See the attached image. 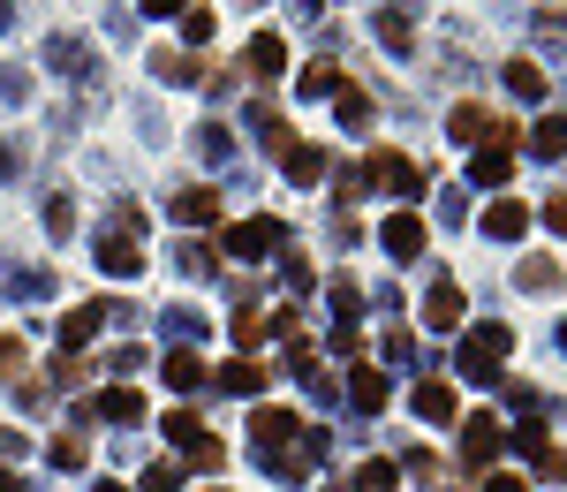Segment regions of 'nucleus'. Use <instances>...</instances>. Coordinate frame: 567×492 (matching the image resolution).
Masks as SVG:
<instances>
[{
    "instance_id": "nucleus-34",
    "label": "nucleus",
    "mask_w": 567,
    "mask_h": 492,
    "mask_svg": "<svg viewBox=\"0 0 567 492\" xmlns=\"http://www.w3.org/2000/svg\"><path fill=\"white\" fill-rule=\"evenodd\" d=\"M46 227H53V235H69V227H76V205H69V197H53V205H46Z\"/></svg>"
},
{
    "instance_id": "nucleus-27",
    "label": "nucleus",
    "mask_w": 567,
    "mask_h": 492,
    "mask_svg": "<svg viewBox=\"0 0 567 492\" xmlns=\"http://www.w3.org/2000/svg\"><path fill=\"white\" fill-rule=\"evenodd\" d=\"M212 30H220L212 8H182V38H189V46H212Z\"/></svg>"
},
{
    "instance_id": "nucleus-1",
    "label": "nucleus",
    "mask_w": 567,
    "mask_h": 492,
    "mask_svg": "<svg viewBox=\"0 0 567 492\" xmlns=\"http://www.w3.org/2000/svg\"><path fill=\"white\" fill-rule=\"evenodd\" d=\"M515 348V327H500V319H484V327L461 333V379H477V386H492V371H500V356Z\"/></svg>"
},
{
    "instance_id": "nucleus-39",
    "label": "nucleus",
    "mask_w": 567,
    "mask_h": 492,
    "mask_svg": "<svg viewBox=\"0 0 567 492\" xmlns=\"http://www.w3.org/2000/svg\"><path fill=\"white\" fill-rule=\"evenodd\" d=\"M545 227H553V235H567V189L553 197V205H545Z\"/></svg>"
},
{
    "instance_id": "nucleus-26",
    "label": "nucleus",
    "mask_w": 567,
    "mask_h": 492,
    "mask_svg": "<svg viewBox=\"0 0 567 492\" xmlns=\"http://www.w3.org/2000/svg\"><path fill=\"white\" fill-rule=\"evenodd\" d=\"M522 288H530V296H553V288H560V266H553V258H522Z\"/></svg>"
},
{
    "instance_id": "nucleus-9",
    "label": "nucleus",
    "mask_w": 567,
    "mask_h": 492,
    "mask_svg": "<svg viewBox=\"0 0 567 492\" xmlns=\"http://www.w3.org/2000/svg\"><path fill=\"white\" fill-rule=\"evenodd\" d=\"M243 69H250L258 84H266V76H281V69H287V46H281V30H258V38L243 46Z\"/></svg>"
},
{
    "instance_id": "nucleus-40",
    "label": "nucleus",
    "mask_w": 567,
    "mask_h": 492,
    "mask_svg": "<svg viewBox=\"0 0 567 492\" xmlns=\"http://www.w3.org/2000/svg\"><path fill=\"white\" fill-rule=\"evenodd\" d=\"M484 492H530V478H507L500 470V478H484Z\"/></svg>"
},
{
    "instance_id": "nucleus-4",
    "label": "nucleus",
    "mask_w": 567,
    "mask_h": 492,
    "mask_svg": "<svg viewBox=\"0 0 567 492\" xmlns=\"http://www.w3.org/2000/svg\"><path fill=\"white\" fill-rule=\"evenodd\" d=\"M281 250V220H235L220 235V258H273Z\"/></svg>"
},
{
    "instance_id": "nucleus-5",
    "label": "nucleus",
    "mask_w": 567,
    "mask_h": 492,
    "mask_svg": "<svg viewBox=\"0 0 567 492\" xmlns=\"http://www.w3.org/2000/svg\"><path fill=\"white\" fill-rule=\"evenodd\" d=\"M492 455H500V417L477 409V417L461 425V470H492Z\"/></svg>"
},
{
    "instance_id": "nucleus-25",
    "label": "nucleus",
    "mask_w": 567,
    "mask_h": 492,
    "mask_svg": "<svg viewBox=\"0 0 567 492\" xmlns=\"http://www.w3.org/2000/svg\"><path fill=\"white\" fill-rule=\"evenodd\" d=\"M333 114H341L348 130H363V122H371V99H363L356 84H341V91H333Z\"/></svg>"
},
{
    "instance_id": "nucleus-35",
    "label": "nucleus",
    "mask_w": 567,
    "mask_h": 492,
    "mask_svg": "<svg viewBox=\"0 0 567 492\" xmlns=\"http://www.w3.org/2000/svg\"><path fill=\"white\" fill-rule=\"evenodd\" d=\"M356 304H363V288H356V281H333V311L356 319Z\"/></svg>"
},
{
    "instance_id": "nucleus-10",
    "label": "nucleus",
    "mask_w": 567,
    "mask_h": 492,
    "mask_svg": "<svg viewBox=\"0 0 567 492\" xmlns=\"http://www.w3.org/2000/svg\"><path fill=\"white\" fill-rule=\"evenodd\" d=\"M99 273H107V281H137V273H144V250L130 243V235H107V243H99Z\"/></svg>"
},
{
    "instance_id": "nucleus-2",
    "label": "nucleus",
    "mask_w": 567,
    "mask_h": 492,
    "mask_svg": "<svg viewBox=\"0 0 567 492\" xmlns=\"http://www.w3.org/2000/svg\"><path fill=\"white\" fill-rule=\"evenodd\" d=\"M295 432H303V425H295V409H287V402H258V409H250V440L266 447V470L287 455V440H295Z\"/></svg>"
},
{
    "instance_id": "nucleus-38",
    "label": "nucleus",
    "mask_w": 567,
    "mask_h": 492,
    "mask_svg": "<svg viewBox=\"0 0 567 492\" xmlns=\"http://www.w3.org/2000/svg\"><path fill=\"white\" fill-rule=\"evenodd\" d=\"M220 463H227V455H220L212 440H197V447H189V470H220Z\"/></svg>"
},
{
    "instance_id": "nucleus-37",
    "label": "nucleus",
    "mask_w": 567,
    "mask_h": 492,
    "mask_svg": "<svg viewBox=\"0 0 567 492\" xmlns=\"http://www.w3.org/2000/svg\"><path fill=\"white\" fill-rule=\"evenodd\" d=\"M84 379V356H53V386H76Z\"/></svg>"
},
{
    "instance_id": "nucleus-42",
    "label": "nucleus",
    "mask_w": 567,
    "mask_h": 492,
    "mask_svg": "<svg viewBox=\"0 0 567 492\" xmlns=\"http://www.w3.org/2000/svg\"><path fill=\"white\" fill-rule=\"evenodd\" d=\"M0 492H23V478H15V470H0Z\"/></svg>"
},
{
    "instance_id": "nucleus-30",
    "label": "nucleus",
    "mask_w": 567,
    "mask_h": 492,
    "mask_svg": "<svg viewBox=\"0 0 567 492\" xmlns=\"http://www.w3.org/2000/svg\"><path fill=\"white\" fill-rule=\"evenodd\" d=\"M530 463H538V478H553V485H567V447H553V440H545V447H538Z\"/></svg>"
},
{
    "instance_id": "nucleus-29",
    "label": "nucleus",
    "mask_w": 567,
    "mask_h": 492,
    "mask_svg": "<svg viewBox=\"0 0 567 492\" xmlns=\"http://www.w3.org/2000/svg\"><path fill=\"white\" fill-rule=\"evenodd\" d=\"M84 455H91L84 432H61V440H53V470H84Z\"/></svg>"
},
{
    "instance_id": "nucleus-22",
    "label": "nucleus",
    "mask_w": 567,
    "mask_h": 492,
    "mask_svg": "<svg viewBox=\"0 0 567 492\" xmlns=\"http://www.w3.org/2000/svg\"><path fill=\"white\" fill-rule=\"evenodd\" d=\"M507 91H515L522 107H538V99H545V76H538V61H507Z\"/></svg>"
},
{
    "instance_id": "nucleus-8",
    "label": "nucleus",
    "mask_w": 567,
    "mask_h": 492,
    "mask_svg": "<svg viewBox=\"0 0 567 492\" xmlns=\"http://www.w3.org/2000/svg\"><path fill=\"white\" fill-rule=\"evenodd\" d=\"M174 220H182V227H212V220H220V189H212V182H189V189L174 197Z\"/></svg>"
},
{
    "instance_id": "nucleus-23",
    "label": "nucleus",
    "mask_w": 567,
    "mask_h": 492,
    "mask_svg": "<svg viewBox=\"0 0 567 492\" xmlns=\"http://www.w3.org/2000/svg\"><path fill=\"white\" fill-rule=\"evenodd\" d=\"M348 492H402V470H394V463H363V470L348 478Z\"/></svg>"
},
{
    "instance_id": "nucleus-13",
    "label": "nucleus",
    "mask_w": 567,
    "mask_h": 492,
    "mask_svg": "<svg viewBox=\"0 0 567 492\" xmlns=\"http://www.w3.org/2000/svg\"><path fill=\"white\" fill-rule=\"evenodd\" d=\"M386 394H394V386H386V371H379V364H356V371H348V402H356L363 417H371V409H386Z\"/></svg>"
},
{
    "instance_id": "nucleus-28",
    "label": "nucleus",
    "mask_w": 567,
    "mask_h": 492,
    "mask_svg": "<svg viewBox=\"0 0 567 492\" xmlns=\"http://www.w3.org/2000/svg\"><path fill=\"white\" fill-rule=\"evenodd\" d=\"M167 440H174V447H182V455H189V447H197V440H205V425H197V417H189V409H174V417H167Z\"/></svg>"
},
{
    "instance_id": "nucleus-20",
    "label": "nucleus",
    "mask_w": 567,
    "mask_h": 492,
    "mask_svg": "<svg viewBox=\"0 0 567 492\" xmlns=\"http://www.w3.org/2000/svg\"><path fill=\"white\" fill-rule=\"evenodd\" d=\"M99 417H107V425H144V394L137 386H114V394L99 402Z\"/></svg>"
},
{
    "instance_id": "nucleus-11",
    "label": "nucleus",
    "mask_w": 567,
    "mask_h": 492,
    "mask_svg": "<svg viewBox=\"0 0 567 492\" xmlns=\"http://www.w3.org/2000/svg\"><path fill=\"white\" fill-rule=\"evenodd\" d=\"M507 174H515V145H477V152H469V182L500 189Z\"/></svg>"
},
{
    "instance_id": "nucleus-17",
    "label": "nucleus",
    "mask_w": 567,
    "mask_h": 492,
    "mask_svg": "<svg viewBox=\"0 0 567 492\" xmlns=\"http://www.w3.org/2000/svg\"><path fill=\"white\" fill-rule=\"evenodd\" d=\"M212 386H220V394H258V386H266V364L235 356V364H220V371H212Z\"/></svg>"
},
{
    "instance_id": "nucleus-41",
    "label": "nucleus",
    "mask_w": 567,
    "mask_h": 492,
    "mask_svg": "<svg viewBox=\"0 0 567 492\" xmlns=\"http://www.w3.org/2000/svg\"><path fill=\"white\" fill-rule=\"evenodd\" d=\"M144 15H182V0H144Z\"/></svg>"
},
{
    "instance_id": "nucleus-36",
    "label": "nucleus",
    "mask_w": 567,
    "mask_h": 492,
    "mask_svg": "<svg viewBox=\"0 0 567 492\" xmlns=\"http://www.w3.org/2000/svg\"><path fill=\"white\" fill-rule=\"evenodd\" d=\"M174 478H182L174 463H151V470H144V492H174Z\"/></svg>"
},
{
    "instance_id": "nucleus-45",
    "label": "nucleus",
    "mask_w": 567,
    "mask_h": 492,
    "mask_svg": "<svg viewBox=\"0 0 567 492\" xmlns=\"http://www.w3.org/2000/svg\"><path fill=\"white\" fill-rule=\"evenodd\" d=\"M560 341H567V327H560Z\"/></svg>"
},
{
    "instance_id": "nucleus-7",
    "label": "nucleus",
    "mask_w": 567,
    "mask_h": 492,
    "mask_svg": "<svg viewBox=\"0 0 567 492\" xmlns=\"http://www.w3.org/2000/svg\"><path fill=\"white\" fill-rule=\"evenodd\" d=\"M379 243H386L394 258H417V250H424V243H431V227H424V220H417V212H409V205H402V212H394V220L379 227Z\"/></svg>"
},
{
    "instance_id": "nucleus-44",
    "label": "nucleus",
    "mask_w": 567,
    "mask_h": 492,
    "mask_svg": "<svg viewBox=\"0 0 567 492\" xmlns=\"http://www.w3.org/2000/svg\"><path fill=\"white\" fill-rule=\"evenodd\" d=\"M197 492H227V485H197Z\"/></svg>"
},
{
    "instance_id": "nucleus-33",
    "label": "nucleus",
    "mask_w": 567,
    "mask_h": 492,
    "mask_svg": "<svg viewBox=\"0 0 567 492\" xmlns=\"http://www.w3.org/2000/svg\"><path fill=\"white\" fill-rule=\"evenodd\" d=\"M379 38H386V46H409V15H402V8H386V23H379Z\"/></svg>"
},
{
    "instance_id": "nucleus-24",
    "label": "nucleus",
    "mask_w": 567,
    "mask_h": 492,
    "mask_svg": "<svg viewBox=\"0 0 567 492\" xmlns=\"http://www.w3.org/2000/svg\"><path fill=\"white\" fill-rule=\"evenodd\" d=\"M341 84H348V76H341L333 61H310V69H303V91H310V99H333Z\"/></svg>"
},
{
    "instance_id": "nucleus-21",
    "label": "nucleus",
    "mask_w": 567,
    "mask_h": 492,
    "mask_svg": "<svg viewBox=\"0 0 567 492\" xmlns=\"http://www.w3.org/2000/svg\"><path fill=\"white\" fill-rule=\"evenodd\" d=\"M151 69H159V76H167V84H205V76H212V69H197V61H189V53H167V46H159V53H151Z\"/></svg>"
},
{
    "instance_id": "nucleus-3",
    "label": "nucleus",
    "mask_w": 567,
    "mask_h": 492,
    "mask_svg": "<svg viewBox=\"0 0 567 492\" xmlns=\"http://www.w3.org/2000/svg\"><path fill=\"white\" fill-rule=\"evenodd\" d=\"M363 182H379V189H394V197H417V189H424V167L402 160L394 145H379V152L363 160Z\"/></svg>"
},
{
    "instance_id": "nucleus-14",
    "label": "nucleus",
    "mask_w": 567,
    "mask_h": 492,
    "mask_svg": "<svg viewBox=\"0 0 567 492\" xmlns=\"http://www.w3.org/2000/svg\"><path fill=\"white\" fill-rule=\"evenodd\" d=\"M107 319H114V311H107V304H76V311H69V319H61V341H69V356H76V348H84V341H99V327H107Z\"/></svg>"
},
{
    "instance_id": "nucleus-15",
    "label": "nucleus",
    "mask_w": 567,
    "mask_h": 492,
    "mask_svg": "<svg viewBox=\"0 0 567 492\" xmlns=\"http://www.w3.org/2000/svg\"><path fill=\"white\" fill-rule=\"evenodd\" d=\"M409 409H417L424 425H454V386H446V379H424V386L409 394Z\"/></svg>"
},
{
    "instance_id": "nucleus-18",
    "label": "nucleus",
    "mask_w": 567,
    "mask_h": 492,
    "mask_svg": "<svg viewBox=\"0 0 567 492\" xmlns=\"http://www.w3.org/2000/svg\"><path fill=\"white\" fill-rule=\"evenodd\" d=\"M530 152H538V160H567V114H538Z\"/></svg>"
},
{
    "instance_id": "nucleus-16",
    "label": "nucleus",
    "mask_w": 567,
    "mask_h": 492,
    "mask_svg": "<svg viewBox=\"0 0 567 492\" xmlns=\"http://www.w3.org/2000/svg\"><path fill=\"white\" fill-rule=\"evenodd\" d=\"M159 379H167L174 394H197V386H205V364H197L189 348H167V356H159Z\"/></svg>"
},
{
    "instance_id": "nucleus-6",
    "label": "nucleus",
    "mask_w": 567,
    "mask_h": 492,
    "mask_svg": "<svg viewBox=\"0 0 567 492\" xmlns=\"http://www.w3.org/2000/svg\"><path fill=\"white\" fill-rule=\"evenodd\" d=\"M461 319H469L461 288H454V281H439V288L424 296V327H431V333H461Z\"/></svg>"
},
{
    "instance_id": "nucleus-12",
    "label": "nucleus",
    "mask_w": 567,
    "mask_h": 492,
    "mask_svg": "<svg viewBox=\"0 0 567 492\" xmlns=\"http://www.w3.org/2000/svg\"><path fill=\"white\" fill-rule=\"evenodd\" d=\"M484 235H492V243H515V235H530V205H522V197H500V205L484 212Z\"/></svg>"
},
{
    "instance_id": "nucleus-19",
    "label": "nucleus",
    "mask_w": 567,
    "mask_h": 492,
    "mask_svg": "<svg viewBox=\"0 0 567 492\" xmlns=\"http://www.w3.org/2000/svg\"><path fill=\"white\" fill-rule=\"evenodd\" d=\"M281 167H287V182H303V189H310V182H318V174H325V152H318V145H303V137H295V145H287V152H281Z\"/></svg>"
},
{
    "instance_id": "nucleus-43",
    "label": "nucleus",
    "mask_w": 567,
    "mask_h": 492,
    "mask_svg": "<svg viewBox=\"0 0 567 492\" xmlns=\"http://www.w3.org/2000/svg\"><path fill=\"white\" fill-rule=\"evenodd\" d=\"M91 492H130V485H107V478H99V485H91Z\"/></svg>"
},
{
    "instance_id": "nucleus-32",
    "label": "nucleus",
    "mask_w": 567,
    "mask_h": 492,
    "mask_svg": "<svg viewBox=\"0 0 567 492\" xmlns=\"http://www.w3.org/2000/svg\"><path fill=\"white\" fill-rule=\"evenodd\" d=\"M0 379H23V341L0 333Z\"/></svg>"
},
{
    "instance_id": "nucleus-31",
    "label": "nucleus",
    "mask_w": 567,
    "mask_h": 492,
    "mask_svg": "<svg viewBox=\"0 0 567 492\" xmlns=\"http://www.w3.org/2000/svg\"><path fill=\"white\" fill-rule=\"evenodd\" d=\"M235 341H243V348H258V341H273V333H266V311H235Z\"/></svg>"
}]
</instances>
